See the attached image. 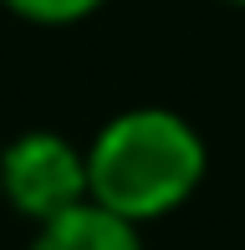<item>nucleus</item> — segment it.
<instances>
[{"label": "nucleus", "mask_w": 245, "mask_h": 250, "mask_svg": "<svg viewBox=\"0 0 245 250\" xmlns=\"http://www.w3.org/2000/svg\"><path fill=\"white\" fill-rule=\"evenodd\" d=\"M20 21H36V26H66V21L92 16L102 0H5Z\"/></svg>", "instance_id": "nucleus-4"}, {"label": "nucleus", "mask_w": 245, "mask_h": 250, "mask_svg": "<svg viewBox=\"0 0 245 250\" xmlns=\"http://www.w3.org/2000/svg\"><path fill=\"white\" fill-rule=\"evenodd\" d=\"M204 179V143L179 112L133 107L113 118L87 148L92 204L143 225L179 209Z\"/></svg>", "instance_id": "nucleus-1"}, {"label": "nucleus", "mask_w": 245, "mask_h": 250, "mask_svg": "<svg viewBox=\"0 0 245 250\" xmlns=\"http://www.w3.org/2000/svg\"><path fill=\"white\" fill-rule=\"evenodd\" d=\"M230 5H245V0H230Z\"/></svg>", "instance_id": "nucleus-5"}, {"label": "nucleus", "mask_w": 245, "mask_h": 250, "mask_svg": "<svg viewBox=\"0 0 245 250\" xmlns=\"http://www.w3.org/2000/svg\"><path fill=\"white\" fill-rule=\"evenodd\" d=\"M26 250H143L138 225L122 214L102 209V204H77V209L57 214V220L36 225V240Z\"/></svg>", "instance_id": "nucleus-3"}, {"label": "nucleus", "mask_w": 245, "mask_h": 250, "mask_svg": "<svg viewBox=\"0 0 245 250\" xmlns=\"http://www.w3.org/2000/svg\"><path fill=\"white\" fill-rule=\"evenodd\" d=\"M0 189L31 225H46L57 214L92 199L87 184V153H77L61 133H20L0 153Z\"/></svg>", "instance_id": "nucleus-2"}]
</instances>
